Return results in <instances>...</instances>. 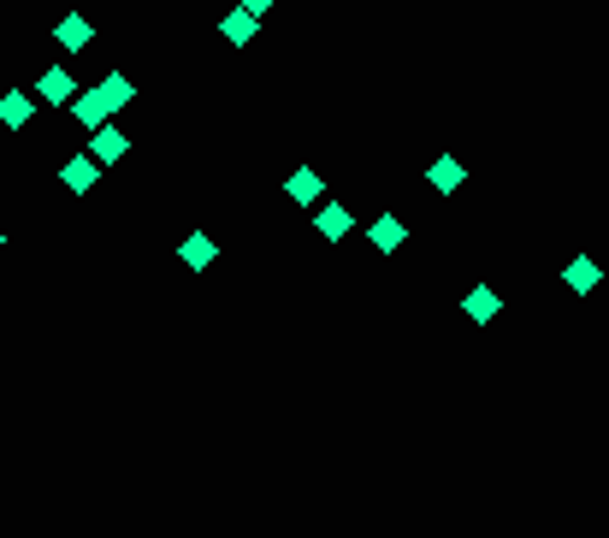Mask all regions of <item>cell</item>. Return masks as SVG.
<instances>
[{
	"instance_id": "4",
	"label": "cell",
	"mask_w": 609,
	"mask_h": 538,
	"mask_svg": "<svg viewBox=\"0 0 609 538\" xmlns=\"http://www.w3.org/2000/svg\"><path fill=\"white\" fill-rule=\"evenodd\" d=\"M95 178H101V160H95V154H71L66 166H60V184H66L71 196H89Z\"/></svg>"
},
{
	"instance_id": "10",
	"label": "cell",
	"mask_w": 609,
	"mask_h": 538,
	"mask_svg": "<svg viewBox=\"0 0 609 538\" xmlns=\"http://www.w3.org/2000/svg\"><path fill=\"white\" fill-rule=\"evenodd\" d=\"M178 261H184V267H190V272H207V267H213V261H219V243H213L207 231H190V237L178 243Z\"/></svg>"
},
{
	"instance_id": "13",
	"label": "cell",
	"mask_w": 609,
	"mask_h": 538,
	"mask_svg": "<svg viewBox=\"0 0 609 538\" xmlns=\"http://www.w3.org/2000/svg\"><path fill=\"white\" fill-rule=\"evenodd\" d=\"M462 314H468L474 326H485V320H497V314H503V296H497L491 284H474V290L462 296Z\"/></svg>"
},
{
	"instance_id": "3",
	"label": "cell",
	"mask_w": 609,
	"mask_h": 538,
	"mask_svg": "<svg viewBox=\"0 0 609 538\" xmlns=\"http://www.w3.org/2000/svg\"><path fill=\"white\" fill-rule=\"evenodd\" d=\"M426 184H432L438 196H456V190L468 184V160H456V154H438V160L426 166Z\"/></svg>"
},
{
	"instance_id": "15",
	"label": "cell",
	"mask_w": 609,
	"mask_h": 538,
	"mask_svg": "<svg viewBox=\"0 0 609 538\" xmlns=\"http://www.w3.org/2000/svg\"><path fill=\"white\" fill-rule=\"evenodd\" d=\"M95 89H101V95L113 101V113H119V107H131V101H136V83L125 77V71H107V77H101Z\"/></svg>"
},
{
	"instance_id": "11",
	"label": "cell",
	"mask_w": 609,
	"mask_h": 538,
	"mask_svg": "<svg viewBox=\"0 0 609 538\" xmlns=\"http://www.w3.org/2000/svg\"><path fill=\"white\" fill-rule=\"evenodd\" d=\"M89 154H95L101 166H113V160H125V154H131V136L119 131V125H101V131L89 136Z\"/></svg>"
},
{
	"instance_id": "14",
	"label": "cell",
	"mask_w": 609,
	"mask_h": 538,
	"mask_svg": "<svg viewBox=\"0 0 609 538\" xmlns=\"http://www.w3.org/2000/svg\"><path fill=\"white\" fill-rule=\"evenodd\" d=\"M284 196L296 207H314L320 202V172H314V166H296V172L284 178Z\"/></svg>"
},
{
	"instance_id": "17",
	"label": "cell",
	"mask_w": 609,
	"mask_h": 538,
	"mask_svg": "<svg viewBox=\"0 0 609 538\" xmlns=\"http://www.w3.org/2000/svg\"><path fill=\"white\" fill-rule=\"evenodd\" d=\"M0 249H6V231H0Z\"/></svg>"
},
{
	"instance_id": "5",
	"label": "cell",
	"mask_w": 609,
	"mask_h": 538,
	"mask_svg": "<svg viewBox=\"0 0 609 538\" xmlns=\"http://www.w3.org/2000/svg\"><path fill=\"white\" fill-rule=\"evenodd\" d=\"M367 243H373L379 255H397V249L408 243V225L397 219V213H379V219L367 225Z\"/></svg>"
},
{
	"instance_id": "2",
	"label": "cell",
	"mask_w": 609,
	"mask_h": 538,
	"mask_svg": "<svg viewBox=\"0 0 609 538\" xmlns=\"http://www.w3.org/2000/svg\"><path fill=\"white\" fill-rule=\"evenodd\" d=\"M83 89H77V77H71L66 66H48L42 77H36V101H48V107H66V101H77Z\"/></svg>"
},
{
	"instance_id": "16",
	"label": "cell",
	"mask_w": 609,
	"mask_h": 538,
	"mask_svg": "<svg viewBox=\"0 0 609 538\" xmlns=\"http://www.w3.org/2000/svg\"><path fill=\"white\" fill-rule=\"evenodd\" d=\"M237 6H243V12H255V18H261V12H272V6H278V0H237Z\"/></svg>"
},
{
	"instance_id": "8",
	"label": "cell",
	"mask_w": 609,
	"mask_h": 538,
	"mask_svg": "<svg viewBox=\"0 0 609 538\" xmlns=\"http://www.w3.org/2000/svg\"><path fill=\"white\" fill-rule=\"evenodd\" d=\"M562 284H568V290H574V296H592V290H598V284H604V267H598V261H592V255H574V261H568V267H562Z\"/></svg>"
},
{
	"instance_id": "12",
	"label": "cell",
	"mask_w": 609,
	"mask_h": 538,
	"mask_svg": "<svg viewBox=\"0 0 609 538\" xmlns=\"http://www.w3.org/2000/svg\"><path fill=\"white\" fill-rule=\"evenodd\" d=\"M219 36H225L231 48H243V42H255V36H261V18H255V12H243V6H231V12L219 18Z\"/></svg>"
},
{
	"instance_id": "1",
	"label": "cell",
	"mask_w": 609,
	"mask_h": 538,
	"mask_svg": "<svg viewBox=\"0 0 609 538\" xmlns=\"http://www.w3.org/2000/svg\"><path fill=\"white\" fill-rule=\"evenodd\" d=\"M71 119H77L83 131L95 136V131H101V125H113V101H107L101 89H83V95L71 101Z\"/></svg>"
},
{
	"instance_id": "6",
	"label": "cell",
	"mask_w": 609,
	"mask_h": 538,
	"mask_svg": "<svg viewBox=\"0 0 609 538\" xmlns=\"http://www.w3.org/2000/svg\"><path fill=\"white\" fill-rule=\"evenodd\" d=\"M30 119H36V95H30V89H6V95H0V125H6V131H24Z\"/></svg>"
},
{
	"instance_id": "9",
	"label": "cell",
	"mask_w": 609,
	"mask_h": 538,
	"mask_svg": "<svg viewBox=\"0 0 609 538\" xmlns=\"http://www.w3.org/2000/svg\"><path fill=\"white\" fill-rule=\"evenodd\" d=\"M314 231L326 237V243H343L349 231H355V213L349 207H338V202H326V207H314Z\"/></svg>"
},
{
	"instance_id": "7",
	"label": "cell",
	"mask_w": 609,
	"mask_h": 538,
	"mask_svg": "<svg viewBox=\"0 0 609 538\" xmlns=\"http://www.w3.org/2000/svg\"><path fill=\"white\" fill-rule=\"evenodd\" d=\"M54 42H60V48H66V54H83V48H89V42H95V24H89V18H83V12H66V18H60V24H54Z\"/></svg>"
}]
</instances>
